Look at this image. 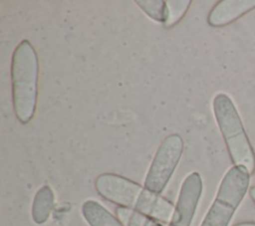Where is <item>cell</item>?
Masks as SVG:
<instances>
[{
    "label": "cell",
    "mask_w": 255,
    "mask_h": 226,
    "mask_svg": "<svg viewBox=\"0 0 255 226\" xmlns=\"http://www.w3.org/2000/svg\"><path fill=\"white\" fill-rule=\"evenodd\" d=\"M95 188L104 199L119 207L140 212L158 222L169 223L173 214L174 205L170 201L119 174H100L95 180Z\"/></svg>",
    "instance_id": "obj_1"
},
{
    "label": "cell",
    "mask_w": 255,
    "mask_h": 226,
    "mask_svg": "<svg viewBox=\"0 0 255 226\" xmlns=\"http://www.w3.org/2000/svg\"><path fill=\"white\" fill-rule=\"evenodd\" d=\"M39 61L33 45L21 41L11 59L12 103L14 113L21 123H28L34 116L38 99Z\"/></svg>",
    "instance_id": "obj_2"
},
{
    "label": "cell",
    "mask_w": 255,
    "mask_h": 226,
    "mask_svg": "<svg viewBox=\"0 0 255 226\" xmlns=\"http://www.w3.org/2000/svg\"><path fill=\"white\" fill-rule=\"evenodd\" d=\"M212 110L232 163L253 174L255 152L231 98L224 93L217 94L212 101Z\"/></svg>",
    "instance_id": "obj_3"
},
{
    "label": "cell",
    "mask_w": 255,
    "mask_h": 226,
    "mask_svg": "<svg viewBox=\"0 0 255 226\" xmlns=\"http://www.w3.org/2000/svg\"><path fill=\"white\" fill-rule=\"evenodd\" d=\"M245 167L233 165L223 176L216 196L200 226H228L244 199L250 183Z\"/></svg>",
    "instance_id": "obj_4"
},
{
    "label": "cell",
    "mask_w": 255,
    "mask_h": 226,
    "mask_svg": "<svg viewBox=\"0 0 255 226\" xmlns=\"http://www.w3.org/2000/svg\"><path fill=\"white\" fill-rule=\"evenodd\" d=\"M181 136L171 133L158 145L147 170L143 186L151 192L160 194L169 182L183 152Z\"/></svg>",
    "instance_id": "obj_5"
},
{
    "label": "cell",
    "mask_w": 255,
    "mask_h": 226,
    "mask_svg": "<svg viewBox=\"0 0 255 226\" xmlns=\"http://www.w3.org/2000/svg\"><path fill=\"white\" fill-rule=\"evenodd\" d=\"M202 179L198 172L189 173L183 180L168 226H190L202 194Z\"/></svg>",
    "instance_id": "obj_6"
},
{
    "label": "cell",
    "mask_w": 255,
    "mask_h": 226,
    "mask_svg": "<svg viewBox=\"0 0 255 226\" xmlns=\"http://www.w3.org/2000/svg\"><path fill=\"white\" fill-rule=\"evenodd\" d=\"M255 9V0H221L210 10L207 23L211 27H223Z\"/></svg>",
    "instance_id": "obj_7"
},
{
    "label": "cell",
    "mask_w": 255,
    "mask_h": 226,
    "mask_svg": "<svg viewBox=\"0 0 255 226\" xmlns=\"http://www.w3.org/2000/svg\"><path fill=\"white\" fill-rule=\"evenodd\" d=\"M82 214L90 226H124L117 216L96 200H86L82 205Z\"/></svg>",
    "instance_id": "obj_8"
},
{
    "label": "cell",
    "mask_w": 255,
    "mask_h": 226,
    "mask_svg": "<svg viewBox=\"0 0 255 226\" xmlns=\"http://www.w3.org/2000/svg\"><path fill=\"white\" fill-rule=\"evenodd\" d=\"M55 203V195L49 185L39 188L34 196L32 203V219L38 224H44L49 219Z\"/></svg>",
    "instance_id": "obj_9"
},
{
    "label": "cell",
    "mask_w": 255,
    "mask_h": 226,
    "mask_svg": "<svg viewBox=\"0 0 255 226\" xmlns=\"http://www.w3.org/2000/svg\"><path fill=\"white\" fill-rule=\"evenodd\" d=\"M116 215L124 226H163L151 217L128 208L118 207Z\"/></svg>",
    "instance_id": "obj_10"
},
{
    "label": "cell",
    "mask_w": 255,
    "mask_h": 226,
    "mask_svg": "<svg viewBox=\"0 0 255 226\" xmlns=\"http://www.w3.org/2000/svg\"><path fill=\"white\" fill-rule=\"evenodd\" d=\"M135 4L147 15L150 19L158 22L165 23L167 18L166 2L162 0H136Z\"/></svg>",
    "instance_id": "obj_11"
},
{
    "label": "cell",
    "mask_w": 255,
    "mask_h": 226,
    "mask_svg": "<svg viewBox=\"0 0 255 226\" xmlns=\"http://www.w3.org/2000/svg\"><path fill=\"white\" fill-rule=\"evenodd\" d=\"M167 8V18L163 24L165 27H171L177 23L186 13L191 4L190 0L165 1Z\"/></svg>",
    "instance_id": "obj_12"
},
{
    "label": "cell",
    "mask_w": 255,
    "mask_h": 226,
    "mask_svg": "<svg viewBox=\"0 0 255 226\" xmlns=\"http://www.w3.org/2000/svg\"><path fill=\"white\" fill-rule=\"evenodd\" d=\"M249 195L253 200V202L255 203V186H252L251 188H249Z\"/></svg>",
    "instance_id": "obj_13"
},
{
    "label": "cell",
    "mask_w": 255,
    "mask_h": 226,
    "mask_svg": "<svg viewBox=\"0 0 255 226\" xmlns=\"http://www.w3.org/2000/svg\"><path fill=\"white\" fill-rule=\"evenodd\" d=\"M234 226H255L254 222H242V223H238Z\"/></svg>",
    "instance_id": "obj_14"
}]
</instances>
